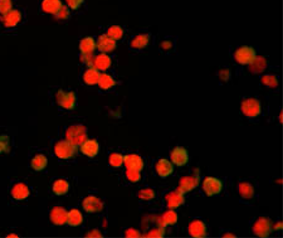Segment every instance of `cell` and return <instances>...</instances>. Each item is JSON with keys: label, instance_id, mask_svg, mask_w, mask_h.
<instances>
[{"label": "cell", "instance_id": "cell-3", "mask_svg": "<svg viewBox=\"0 0 283 238\" xmlns=\"http://www.w3.org/2000/svg\"><path fill=\"white\" fill-rule=\"evenodd\" d=\"M241 109L243 115H246L247 118H257L258 115H261L262 104L257 98H246L242 102Z\"/></svg>", "mask_w": 283, "mask_h": 238}, {"label": "cell", "instance_id": "cell-20", "mask_svg": "<svg viewBox=\"0 0 283 238\" xmlns=\"http://www.w3.org/2000/svg\"><path fill=\"white\" fill-rule=\"evenodd\" d=\"M92 66L97 71H107L112 66V59L107 53H100L95 56Z\"/></svg>", "mask_w": 283, "mask_h": 238}, {"label": "cell", "instance_id": "cell-30", "mask_svg": "<svg viewBox=\"0 0 283 238\" xmlns=\"http://www.w3.org/2000/svg\"><path fill=\"white\" fill-rule=\"evenodd\" d=\"M47 164H48V159H47V157L43 154L34 155L31 160L32 169H34V170H36V171L43 170V169L47 166Z\"/></svg>", "mask_w": 283, "mask_h": 238}, {"label": "cell", "instance_id": "cell-2", "mask_svg": "<svg viewBox=\"0 0 283 238\" xmlns=\"http://www.w3.org/2000/svg\"><path fill=\"white\" fill-rule=\"evenodd\" d=\"M255 57H257V52L254 48L249 47V45H243L234 51V59L239 65H249Z\"/></svg>", "mask_w": 283, "mask_h": 238}, {"label": "cell", "instance_id": "cell-48", "mask_svg": "<svg viewBox=\"0 0 283 238\" xmlns=\"http://www.w3.org/2000/svg\"><path fill=\"white\" fill-rule=\"evenodd\" d=\"M224 237H236V236L233 235V233H227V235H224Z\"/></svg>", "mask_w": 283, "mask_h": 238}, {"label": "cell", "instance_id": "cell-28", "mask_svg": "<svg viewBox=\"0 0 283 238\" xmlns=\"http://www.w3.org/2000/svg\"><path fill=\"white\" fill-rule=\"evenodd\" d=\"M52 191L57 196H65L70 191V183L66 179H57L54 180L53 185H52Z\"/></svg>", "mask_w": 283, "mask_h": 238}, {"label": "cell", "instance_id": "cell-12", "mask_svg": "<svg viewBox=\"0 0 283 238\" xmlns=\"http://www.w3.org/2000/svg\"><path fill=\"white\" fill-rule=\"evenodd\" d=\"M83 209L87 213H100L104 209V202L95 196H88L83 200Z\"/></svg>", "mask_w": 283, "mask_h": 238}, {"label": "cell", "instance_id": "cell-21", "mask_svg": "<svg viewBox=\"0 0 283 238\" xmlns=\"http://www.w3.org/2000/svg\"><path fill=\"white\" fill-rule=\"evenodd\" d=\"M49 218L56 226H63L67 223V212L62 207H54L49 213Z\"/></svg>", "mask_w": 283, "mask_h": 238}, {"label": "cell", "instance_id": "cell-18", "mask_svg": "<svg viewBox=\"0 0 283 238\" xmlns=\"http://www.w3.org/2000/svg\"><path fill=\"white\" fill-rule=\"evenodd\" d=\"M155 170H156L159 177L168 178L170 177L173 171H174V166H173V162H170L169 160L160 159L157 160L156 164H155Z\"/></svg>", "mask_w": 283, "mask_h": 238}, {"label": "cell", "instance_id": "cell-24", "mask_svg": "<svg viewBox=\"0 0 283 238\" xmlns=\"http://www.w3.org/2000/svg\"><path fill=\"white\" fill-rule=\"evenodd\" d=\"M96 49V40L92 37H84L79 43V51L81 54H90L92 56Z\"/></svg>", "mask_w": 283, "mask_h": 238}, {"label": "cell", "instance_id": "cell-35", "mask_svg": "<svg viewBox=\"0 0 283 238\" xmlns=\"http://www.w3.org/2000/svg\"><path fill=\"white\" fill-rule=\"evenodd\" d=\"M138 197L141 199V200L150 202V200H154L155 199V197H156V192H155L154 189H151V188H145V189L139 192Z\"/></svg>", "mask_w": 283, "mask_h": 238}, {"label": "cell", "instance_id": "cell-4", "mask_svg": "<svg viewBox=\"0 0 283 238\" xmlns=\"http://www.w3.org/2000/svg\"><path fill=\"white\" fill-rule=\"evenodd\" d=\"M57 104L66 110H73L77 104V96L73 91H58L56 95Z\"/></svg>", "mask_w": 283, "mask_h": 238}, {"label": "cell", "instance_id": "cell-19", "mask_svg": "<svg viewBox=\"0 0 283 238\" xmlns=\"http://www.w3.org/2000/svg\"><path fill=\"white\" fill-rule=\"evenodd\" d=\"M184 194L181 191L171 192V193L166 194L165 202L166 205L169 207V209H175V208H179L180 205L184 204Z\"/></svg>", "mask_w": 283, "mask_h": 238}, {"label": "cell", "instance_id": "cell-26", "mask_svg": "<svg viewBox=\"0 0 283 238\" xmlns=\"http://www.w3.org/2000/svg\"><path fill=\"white\" fill-rule=\"evenodd\" d=\"M83 223V216L78 209H71L67 212V224L72 227H77Z\"/></svg>", "mask_w": 283, "mask_h": 238}, {"label": "cell", "instance_id": "cell-13", "mask_svg": "<svg viewBox=\"0 0 283 238\" xmlns=\"http://www.w3.org/2000/svg\"><path fill=\"white\" fill-rule=\"evenodd\" d=\"M63 6H65V4L62 3V0H42L40 10L44 14L56 15Z\"/></svg>", "mask_w": 283, "mask_h": 238}, {"label": "cell", "instance_id": "cell-22", "mask_svg": "<svg viewBox=\"0 0 283 238\" xmlns=\"http://www.w3.org/2000/svg\"><path fill=\"white\" fill-rule=\"evenodd\" d=\"M100 76H101V73L100 71L96 70L93 66H90L87 70L84 71L83 73V81L86 84H90V86H93V84L98 83V79H100Z\"/></svg>", "mask_w": 283, "mask_h": 238}, {"label": "cell", "instance_id": "cell-49", "mask_svg": "<svg viewBox=\"0 0 283 238\" xmlns=\"http://www.w3.org/2000/svg\"><path fill=\"white\" fill-rule=\"evenodd\" d=\"M6 237H18V236L17 235H8Z\"/></svg>", "mask_w": 283, "mask_h": 238}, {"label": "cell", "instance_id": "cell-8", "mask_svg": "<svg viewBox=\"0 0 283 238\" xmlns=\"http://www.w3.org/2000/svg\"><path fill=\"white\" fill-rule=\"evenodd\" d=\"M54 154L59 158V159H72L76 155V146H73L68 141H58L54 145Z\"/></svg>", "mask_w": 283, "mask_h": 238}, {"label": "cell", "instance_id": "cell-44", "mask_svg": "<svg viewBox=\"0 0 283 238\" xmlns=\"http://www.w3.org/2000/svg\"><path fill=\"white\" fill-rule=\"evenodd\" d=\"M125 237H140V232L134 228H129L125 231Z\"/></svg>", "mask_w": 283, "mask_h": 238}, {"label": "cell", "instance_id": "cell-5", "mask_svg": "<svg viewBox=\"0 0 283 238\" xmlns=\"http://www.w3.org/2000/svg\"><path fill=\"white\" fill-rule=\"evenodd\" d=\"M23 18H24L23 10L13 8L10 11H8L5 15L1 17V23H3V26L5 27V28L11 29L19 26L20 23L23 22Z\"/></svg>", "mask_w": 283, "mask_h": 238}, {"label": "cell", "instance_id": "cell-23", "mask_svg": "<svg viewBox=\"0 0 283 238\" xmlns=\"http://www.w3.org/2000/svg\"><path fill=\"white\" fill-rule=\"evenodd\" d=\"M199 184V179H198V173L191 177H184L180 180V187L179 191L181 192H190L193 191L196 185Z\"/></svg>", "mask_w": 283, "mask_h": 238}, {"label": "cell", "instance_id": "cell-29", "mask_svg": "<svg viewBox=\"0 0 283 238\" xmlns=\"http://www.w3.org/2000/svg\"><path fill=\"white\" fill-rule=\"evenodd\" d=\"M238 193L243 199H250L254 197V188L248 182H241L238 185Z\"/></svg>", "mask_w": 283, "mask_h": 238}, {"label": "cell", "instance_id": "cell-9", "mask_svg": "<svg viewBox=\"0 0 283 238\" xmlns=\"http://www.w3.org/2000/svg\"><path fill=\"white\" fill-rule=\"evenodd\" d=\"M171 161L177 166H185L189 161V153L185 148L177 146L170 153Z\"/></svg>", "mask_w": 283, "mask_h": 238}, {"label": "cell", "instance_id": "cell-47", "mask_svg": "<svg viewBox=\"0 0 283 238\" xmlns=\"http://www.w3.org/2000/svg\"><path fill=\"white\" fill-rule=\"evenodd\" d=\"M282 228H283L282 222H277V223L275 224V230L276 231H282Z\"/></svg>", "mask_w": 283, "mask_h": 238}, {"label": "cell", "instance_id": "cell-17", "mask_svg": "<svg viewBox=\"0 0 283 238\" xmlns=\"http://www.w3.org/2000/svg\"><path fill=\"white\" fill-rule=\"evenodd\" d=\"M81 152L82 154L86 155L88 158H95L96 155L100 152V144L95 139H91V140H86L81 144Z\"/></svg>", "mask_w": 283, "mask_h": 238}, {"label": "cell", "instance_id": "cell-33", "mask_svg": "<svg viewBox=\"0 0 283 238\" xmlns=\"http://www.w3.org/2000/svg\"><path fill=\"white\" fill-rule=\"evenodd\" d=\"M107 34L115 40H120L124 38L125 36V29L120 26H112L107 29Z\"/></svg>", "mask_w": 283, "mask_h": 238}, {"label": "cell", "instance_id": "cell-45", "mask_svg": "<svg viewBox=\"0 0 283 238\" xmlns=\"http://www.w3.org/2000/svg\"><path fill=\"white\" fill-rule=\"evenodd\" d=\"M219 76H220V79H223V81H227L228 79H229L230 76V72L228 68H224V70H221L220 73H219Z\"/></svg>", "mask_w": 283, "mask_h": 238}, {"label": "cell", "instance_id": "cell-15", "mask_svg": "<svg viewBox=\"0 0 283 238\" xmlns=\"http://www.w3.org/2000/svg\"><path fill=\"white\" fill-rule=\"evenodd\" d=\"M188 233L191 237H205V236H207V226H205L204 222L200 221V219H194V221H191L190 224H189Z\"/></svg>", "mask_w": 283, "mask_h": 238}, {"label": "cell", "instance_id": "cell-39", "mask_svg": "<svg viewBox=\"0 0 283 238\" xmlns=\"http://www.w3.org/2000/svg\"><path fill=\"white\" fill-rule=\"evenodd\" d=\"M65 4L70 10H79L83 6L84 0H65Z\"/></svg>", "mask_w": 283, "mask_h": 238}, {"label": "cell", "instance_id": "cell-10", "mask_svg": "<svg viewBox=\"0 0 283 238\" xmlns=\"http://www.w3.org/2000/svg\"><path fill=\"white\" fill-rule=\"evenodd\" d=\"M96 48L101 53H111L115 51L116 48V40L108 36V34H102L98 37L97 42H96Z\"/></svg>", "mask_w": 283, "mask_h": 238}, {"label": "cell", "instance_id": "cell-7", "mask_svg": "<svg viewBox=\"0 0 283 238\" xmlns=\"http://www.w3.org/2000/svg\"><path fill=\"white\" fill-rule=\"evenodd\" d=\"M203 191L207 196H218L223 191V182L215 177L205 178L203 180Z\"/></svg>", "mask_w": 283, "mask_h": 238}, {"label": "cell", "instance_id": "cell-43", "mask_svg": "<svg viewBox=\"0 0 283 238\" xmlns=\"http://www.w3.org/2000/svg\"><path fill=\"white\" fill-rule=\"evenodd\" d=\"M93 54L92 56H90V54H81V59H82V62H83L84 65H87V66H92V63H93Z\"/></svg>", "mask_w": 283, "mask_h": 238}, {"label": "cell", "instance_id": "cell-40", "mask_svg": "<svg viewBox=\"0 0 283 238\" xmlns=\"http://www.w3.org/2000/svg\"><path fill=\"white\" fill-rule=\"evenodd\" d=\"M126 179L130 183H138L141 179L140 171L134 170V169H127L126 170Z\"/></svg>", "mask_w": 283, "mask_h": 238}, {"label": "cell", "instance_id": "cell-32", "mask_svg": "<svg viewBox=\"0 0 283 238\" xmlns=\"http://www.w3.org/2000/svg\"><path fill=\"white\" fill-rule=\"evenodd\" d=\"M11 150V139L9 135L0 134V154H8Z\"/></svg>", "mask_w": 283, "mask_h": 238}, {"label": "cell", "instance_id": "cell-34", "mask_svg": "<svg viewBox=\"0 0 283 238\" xmlns=\"http://www.w3.org/2000/svg\"><path fill=\"white\" fill-rule=\"evenodd\" d=\"M108 161L109 166H112L115 169L121 168V166L124 165V155L120 154V153H113V154L109 155Z\"/></svg>", "mask_w": 283, "mask_h": 238}, {"label": "cell", "instance_id": "cell-6", "mask_svg": "<svg viewBox=\"0 0 283 238\" xmlns=\"http://www.w3.org/2000/svg\"><path fill=\"white\" fill-rule=\"evenodd\" d=\"M252 232L257 237H268L272 232V222L269 221V218H267V217L258 218L253 224Z\"/></svg>", "mask_w": 283, "mask_h": 238}, {"label": "cell", "instance_id": "cell-25", "mask_svg": "<svg viewBox=\"0 0 283 238\" xmlns=\"http://www.w3.org/2000/svg\"><path fill=\"white\" fill-rule=\"evenodd\" d=\"M177 222V214L173 209H169L164 213L159 219L160 227H166V226H173Z\"/></svg>", "mask_w": 283, "mask_h": 238}, {"label": "cell", "instance_id": "cell-41", "mask_svg": "<svg viewBox=\"0 0 283 238\" xmlns=\"http://www.w3.org/2000/svg\"><path fill=\"white\" fill-rule=\"evenodd\" d=\"M54 17H56L57 19L59 20V22H65V20L70 19V17H71V10L67 8V6L65 5L62 9H61V10L58 11V13H57L56 15H54Z\"/></svg>", "mask_w": 283, "mask_h": 238}, {"label": "cell", "instance_id": "cell-42", "mask_svg": "<svg viewBox=\"0 0 283 238\" xmlns=\"http://www.w3.org/2000/svg\"><path fill=\"white\" fill-rule=\"evenodd\" d=\"M164 235H165V230H164V227H157V228H152V230L147 231V232L145 233V237H164Z\"/></svg>", "mask_w": 283, "mask_h": 238}, {"label": "cell", "instance_id": "cell-27", "mask_svg": "<svg viewBox=\"0 0 283 238\" xmlns=\"http://www.w3.org/2000/svg\"><path fill=\"white\" fill-rule=\"evenodd\" d=\"M268 66V62L264 57H255L249 63V70L253 73H262Z\"/></svg>", "mask_w": 283, "mask_h": 238}, {"label": "cell", "instance_id": "cell-36", "mask_svg": "<svg viewBox=\"0 0 283 238\" xmlns=\"http://www.w3.org/2000/svg\"><path fill=\"white\" fill-rule=\"evenodd\" d=\"M174 45H175L174 38H173V37H168V38H165L163 42L160 43V49L163 52H171L174 49Z\"/></svg>", "mask_w": 283, "mask_h": 238}, {"label": "cell", "instance_id": "cell-46", "mask_svg": "<svg viewBox=\"0 0 283 238\" xmlns=\"http://www.w3.org/2000/svg\"><path fill=\"white\" fill-rule=\"evenodd\" d=\"M86 237H102V233H101V231L92 230V231H88V232L86 233Z\"/></svg>", "mask_w": 283, "mask_h": 238}, {"label": "cell", "instance_id": "cell-38", "mask_svg": "<svg viewBox=\"0 0 283 238\" xmlns=\"http://www.w3.org/2000/svg\"><path fill=\"white\" fill-rule=\"evenodd\" d=\"M13 6H14L13 0H0V17H3L8 11H10Z\"/></svg>", "mask_w": 283, "mask_h": 238}, {"label": "cell", "instance_id": "cell-16", "mask_svg": "<svg viewBox=\"0 0 283 238\" xmlns=\"http://www.w3.org/2000/svg\"><path fill=\"white\" fill-rule=\"evenodd\" d=\"M29 193H31V191H29L28 185L24 184V183H15L10 189L11 197H13V199L17 200V202L24 200V199L29 196Z\"/></svg>", "mask_w": 283, "mask_h": 238}, {"label": "cell", "instance_id": "cell-37", "mask_svg": "<svg viewBox=\"0 0 283 238\" xmlns=\"http://www.w3.org/2000/svg\"><path fill=\"white\" fill-rule=\"evenodd\" d=\"M262 83L269 88H276L278 86V79L273 75H266V76L262 77Z\"/></svg>", "mask_w": 283, "mask_h": 238}, {"label": "cell", "instance_id": "cell-31", "mask_svg": "<svg viewBox=\"0 0 283 238\" xmlns=\"http://www.w3.org/2000/svg\"><path fill=\"white\" fill-rule=\"evenodd\" d=\"M97 84L100 86V88L107 91V90H111V88H113V87H115V84H116V82L111 75H108V73H102L101 76H100V79H98Z\"/></svg>", "mask_w": 283, "mask_h": 238}, {"label": "cell", "instance_id": "cell-14", "mask_svg": "<svg viewBox=\"0 0 283 238\" xmlns=\"http://www.w3.org/2000/svg\"><path fill=\"white\" fill-rule=\"evenodd\" d=\"M124 165L126 169H134V170L141 171L145 166L143 159L138 154H127L124 157Z\"/></svg>", "mask_w": 283, "mask_h": 238}, {"label": "cell", "instance_id": "cell-1", "mask_svg": "<svg viewBox=\"0 0 283 238\" xmlns=\"http://www.w3.org/2000/svg\"><path fill=\"white\" fill-rule=\"evenodd\" d=\"M66 141L72 144L73 146H79L87 139V130L81 125H74L66 130Z\"/></svg>", "mask_w": 283, "mask_h": 238}, {"label": "cell", "instance_id": "cell-11", "mask_svg": "<svg viewBox=\"0 0 283 238\" xmlns=\"http://www.w3.org/2000/svg\"><path fill=\"white\" fill-rule=\"evenodd\" d=\"M151 42V36L149 33H139L130 42V47L134 51H142Z\"/></svg>", "mask_w": 283, "mask_h": 238}]
</instances>
